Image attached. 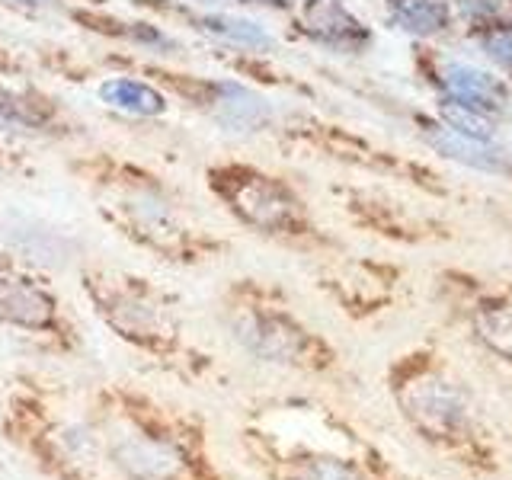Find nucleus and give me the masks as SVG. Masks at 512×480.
Listing matches in <instances>:
<instances>
[{
    "label": "nucleus",
    "instance_id": "obj_15",
    "mask_svg": "<svg viewBox=\"0 0 512 480\" xmlns=\"http://www.w3.org/2000/svg\"><path fill=\"white\" fill-rule=\"evenodd\" d=\"M20 71H23V64L10 55V48L0 45V77H16Z\"/></svg>",
    "mask_w": 512,
    "mask_h": 480
},
{
    "label": "nucleus",
    "instance_id": "obj_14",
    "mask_svg": "<svg viewBox=\"0 0 512 480\" xmlns=\"http://www.w3.org/2000/svg\"><path fill=\"white\" fill-rule=\"evenodd\" d=\"M0 4L16 7V10H64L74 0H0ZM80 4H93V0H80Z\"/></svg>",
    "mask_w": 512,
    "mask_h": 480
},
{
    "label": "nucleus",
    "instance_id": "obj_13",
    "mask_svg": "<svg viewBox=\"0 0 512 480\" xmlns=\"http://www.w3.org/2000/svg\"><path fill=\"white\" fill-rule=\"evenodd\" d=\"M480 336L503 356L512 359V308H490L477 317Z\"/></svg>",
    "mask_w": 512,
    "mask_h": 480
},
{
    "label": "nucleus",
    "instance_id": "obj_5",
    "mask_svg": "<svg viewBox=\"0 0 512 480\" xmlns=\"http://www.w3.org/2000/svg\"><path fill=\"white\" fill-rule=\"evenodd\" d=\"M218 320L231 343L244 356L288 368V372H317L327 368V343L314 336L285 304L256 279H234L218 298Z\"/></svg>",
    "mask_w": 512,
    "mask_h": 480
},
{
    "label": "nucleus",
    "instance_id": "obj_16",
    "mask_svg": "<svg viewBox=\"0 0 512 480\" xmlns=\"http://www.w3.org/2000/svg\"><path fill=\"white\" fill-rule=\"evenodd\" d=\"M176 4L192 7V10H228V7H234L231 0H176Z\"/></svg>",
    "mask_w": 512,
    "mask_h": 480
},
{
    "label": "nucleus",
    "instance_id": "obj_10",
    "mask_svg": "<svg viewBox=\"0 0 512 480\" xmlns=\"http://www.w3.org/2000/svg\"><path fill=\"white\" fill-rule=\"evenodd\" d=\"M64 16H71L80 29L96 32V36H103L109 42L128 45V48H135V52L170 58V55H180V48H183V42L176 39L170 29H164L154 20H125V16H116V13L93 10V4H71V7H64Z\"/></svg>",
    "mask_w": 512,
    "mask_h": 480
},
{
    "label": "nucleus",
    "instance_id": "obj_9",
    "mask_svg": "<svg viewBox=\"0 0 512 480\" xmlns=\"http://www.w3.org/2000/svg\"><path fill=\"white\" fill-rule=\"evenodd\" d=\"M0 135L16 141H71L77 122L55 96L32 84H10L0 77Z\"/></svg>",
    "mask_w": 512,
    "mask_h": 480
},
{
    "label": "nucleus",
    "instance_id": "obj_2",
    "mask_svg": "<svg viewBox=\"0 0 512 480\" xmlns=\"http://www.w3.org/2000/svg\"><path fill=\"white\" fill-rule=\"evenodd\" d=\"M77 285L96 320L157 372L176 378L186 388H202L215 375V356L189 336L186 317L167 288L138 272L87 263L77 272Z\"/></svg>",
    "mask_w": 512,
    "mask_h": 480
},
{
    "label": "nucleus",
    "instance_id": "obj_12",
    "mask_svg": "<svg viewBox=\"0 0 512 480\" xmlns=\"http://www.w3.org/2000/svg\"><path fill=\"white\" fill-rule=\"evenodd\" d=\"M96 100H100L106 109L122 112V116H132V119H164L173 106L170 96L141 71L138 74L112 71V74L100 77V84H96Z\"/></svg>",
    "mask_w": 512,
    "mask_h": 480
},
{
    "label": "nucleus",
    "instance_id": "obj_17",
    "mask_svg": "<svg viewBox=\"0 0 512 480\" xmlns=\"http://www.w3.org/2000/svg\"><path fill=\"white\" fill-rule=\"evenodd\" d=\"M231 4L237 7H266V10H288L292 7V0H231Z\"/></svg>",
    "mask_w": 512,
    "mask_h": 480
},
{
    "label": "nucleus",
    "instance_id": "obj_11",
    "mask_svg": "<svg viewBox=\"0 0 512 480\" xmlns=\"http://www.w3.org/2000/svg\"><path fill=\"white\" fill-rule=\"evenodd\" d=\"M397 400L410 420L432 436H452L455 429L468 423L464 397L442 378H413L400 388Z\"/></svg>",
    "mask_w": 512,
    "mask_h": 480
},
{
    "label": "nucleus",
    "instance_id": "obj_7",
    "mask_svg": "<svg viewBox=\"0 0 512 480\" xmlns=\"http://www.w3.org/2000/svg\"><path fill=\"white\" fill-rule=\"evenodd\" d=\"M208 192L240 228L272 240H304L311 234L304 205L276 176L240 160H218L205 170Z\"/></svg>",
    "mask_w": 512,
    "mask_h": 480
},
{
    "label": "nucleus",
    "instance_id": "obj_8",
    "mask_svg": "<svg viewBox=\"0 0 512 480\" xmlns=\"http://www.w3.org/2000/svg\"><path fill=\"white\" fill-rule=\"evenodd\" d=\"M141 74L151 77L170 100L186 103L192 112H199L202 119H208L224 135L253 138L272 132V125H276V103L237 77L189 74L154 61H144Z\"/></svg>",
    "mask_w": 512,
    "mask_h": 480
},
{
    "label": "nucleus",
    "instance_id": "obj_6",
    "mask_svg": "<svg viewBox=\"0 0 512 480\" xmlns=\"http://www.w3.org/2000/svg\"><path fill=\"white\" fill-rule=\"evenodd\" d=\"M0 330L52 359H74L84 352V330L58 288L7 250H0Z\"/></svg>",
    "mask_w": 512,
    "mask_h": 480
},
{
    "label": "nucleus",
    "instance_id": "obj_4",
    "mask_svg": "<svg viewBox=\"0 0 512 480\" xmlns=\"http://www.w3.org/2000/svg\"><path fill=\"white\" fill-rule=\"evenodd\" d=\"M0 439L42 480H112L87 404L58 384L16 375L0 404Z\"/></svg>",
    "mask_w": 512,
    "mask_h": 480
},
{
    "label": "nucleus",
    "instance_id": "obj_3",
    "mask_svg": "<svg viewBox=\"0 0 512 480\" xmlns=\"http://www.w3.org/2000/svg\"><path fill=\"white\" fill-rule=\"evenodd\" d=\"M77 173L90 186L103 221L132 247L183 269L208 266L228 253V240L192 224L173 189L151 170L103 154L77 164Z\"/></svg>",
    "mask_w": 512,
    "mask_h": 480
},
{
    "label": "nucleus",
    "instance_id": "obj_18",
    "mask_svg": "<svg viewBox=\"0 0 512 480\" xmlns=\"http://www.w3.org/2000/svg\"><path fill=\"white\" fill-rule=\"evenodd\" d=\"M13 164V154H10V148L4 141H0V167H10Z\"/></svg>",
    "mask_w": 512,
    "mask_h": 480
},
{
    "label": "nucleus",
    "instance_id": "obj_1",
    "mask_svg": "<svg viewBox=\"0 0 512 480\" xmlns=\"http://www.w3.org/2000/svg\"><path fill=\"white\" fill-rule=\"evenodd\" d=\"M84 404L112 480H231L202 413L125 381L100 384Z\"/></svg>",
    "mask_w": 512,
    "mask_h": 480
}]
</instances>
